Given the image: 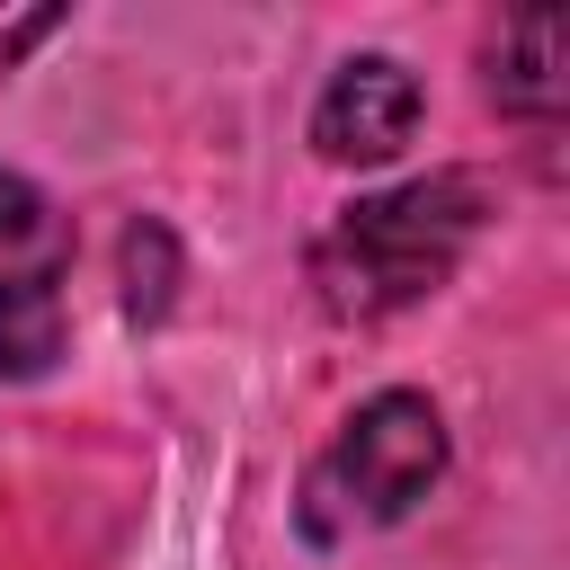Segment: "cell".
I'll return each mask as SVG.
<instances>
[{
	"mask_svg": "<svg viewBox=\"0 0 570 570\" xmlns=\"http://www.w3.org/2000/svg\"><path fill=\"white\" fill-rule=\"evenodd\" d=\"M481 214H490V196H481V178H463V169H436V178H410V187H392V196L347 205V214L321 232V249H312L321 312H338V321H383V312L436 294V285L463 267Z\"/></svg>",
	"mask_w": 570,
	"mask_h": 570,
	"instance_id": "obj_1",
	"label": "cell"
},
{
	"mask_svg": "<svg viewBox=\"0 0 570 570\" xmlns=\"http://www.w3.org/2000/svg\"><path fill=\"white\" fill-rule=\"evenodd\" d=\"M436 472H445V419H436V401L428 392H374L330 436V454L312 463L303 525L321 543H338L356 525H392V517H410L436 490Z\"/></svg>",
	"mask_w": 570,
	"mask_h": 570,
	"instance_id": "obj_2",
	"label": "cell"
},
{
	"mask_svg": "<svg viewBox=\"0 0 570 570\" xmlns=\"http://www.w3.org/2000/svg\"><path fill=\"white\" fill-rule=\"evenodd\" d=\"M419 134V80L392 62V53H356L330 71L321 107H312V142L321 160H392L401 142Z\"/></svg>",
	"mask_w": 570,
	"mask_h": 570,
	"instance_id": "obj_3",
	"label": "cell"
},
{
	"mask_svg": "<svg viewBox=\"0 0 570 570\" xmlns=\"http://www.w3.org/2000/svg\"><path fill=\"white\" fill-rule=\"evenodd\" d=\"M62 258H71L62 214H53L18 169H0V312H18V303H53Z\"/></svg>",
	"mask_w": 570,
	"mask_h": 570,
	"instance_id": "obj_4",
	"label": "cell"
},
{
	"mask_svg": "<svg viewBox=\"0 0 570 570\" xmlns=\"http://www.w3.org/2000/svg\"><path fill=\"white\" fill-rule=\"evenodd\" d=\"M561 45H570V27H561L552 9L508 18L499 45H490V89H499L508 107H525V116H552V107H561Z\"/></svg>",
	"mask_w": 570,
	"mask_h": 570,
	"instance_id": "obj_5",
	"label": "cell"
}]
</instances>
